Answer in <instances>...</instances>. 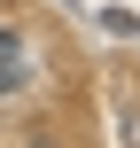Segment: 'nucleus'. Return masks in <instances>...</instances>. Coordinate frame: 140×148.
Masks as SVG:
<instances>
[{"mask_svg": "<svg viewBox=\"0 0 140 148\" xmlns=\"http://www.w3.org/2000/svg\"><path fill=\"white\" fill-rule=\"evenodd\" d=\"M23 70H31V62H23V39H16V31H0V94H16V86H23Z\"/></svg>", "mask_w": 140, "mask_h": 148, "instance_id": "obj_1", "label": "nucleus"}]
</instances>
